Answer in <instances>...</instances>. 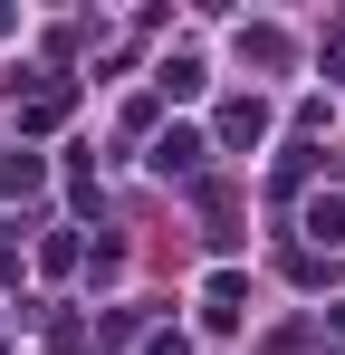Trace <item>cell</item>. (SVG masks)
I'll return each instance as SVG.
<instances>
[{"label": "cell", "instance_id": "6da1fadb", "mask_svg": "<svg viewBox=\"0 0 345 355\" xmlns=\"http://www.w3.org/2000/svg\"><path fill=\"white\" fill-rule=\"evenodd\" d=\"M154 164H163V173H192V164H202V135H163Z\"/></svg>", "mask_w": 345, "mask_h": 355}]
</instances>
